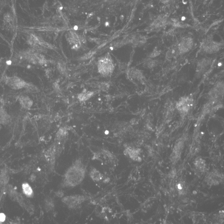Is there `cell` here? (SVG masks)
Here are the masks:
<instances>
[{
	"mask_svg": "<svg viewBox=\"0 0 224 224\" xmlns=\"http://www.w3.org/2000/svg\"><path fill=\"white\" fill-rule=\"evenodd\" d=\"M86 169L80 160H76L68 169L64 175L63 184L68 187H74L81 183L85 177Z\"/></svg>",
	"mask_w": 224,
	"mask_h": 224,
	"instance_id": "obj_1",
	"label": "cell"
},
{
	"mask_svg": "<svg viewBox=\"0 0 224 224\" xmlns=\"http://www.w3.org/2000/svg\"><path fill=\"white\" fill-rule=\"evenodd\" d=\"M19 102L22 108L25 109H30L33 105V102L31 98L25 95H22L19 98Z\"/></svg>",
	"mask_w": 224,
	"mask_h": 224,
	"instance_id": "obj_13",
	"label": "cell"
},
{
	"mask_svg": "<svg viewBox=\"0 0 224 224\" xmlns=\"http://www.w3.org/2000/svg\"><path fill=\"white\" fill-rule=\"evenodd\" d=\"M67 134L68 132L64 128H61L59 130H58V133H57L58 138H59V139H62V138L66 137Z\"/></svg>",
	"mask_w": 224,
	"mask_h": 224,
	"instance_id": "obj_24",
	"label": "cell"
},
{
	"mask_svg": "<svg viewBox=\"0 0 224 224\" xmlns=\"http://www.w3.org/2000/svg\"><path fill=\"white\" fill-rule=\"evenodd\" d=\"M166 20L163 17H159L154 21L153 25L156 28L162 27L165 24Z\"/></svg>",
	"mask_w": 224,
	"mask_h": 224,
	"instance_id": "obj_23",
	"label": "cell"
},
{
	"mask_svg": "<svg viewBox=\"0 0 224 224\" xmlns=\"http://www.w3.org/2000/svg\"><path fill=\"white\" fill-rule=\"evenodd\" d=\"M203 50L209 54H213L219 51L222 47V45L218 42L214 41L213 40L208 39L204 40L202 44Z\"/></svg>",
	"mask_w": 224,
	"mask_h": 224,
	"instance_id": "obj_7",
	"label": "cell"
},
{
	"mask_svg": "<svg viewBox=\"0 0 224 224\" xmlns=\"http://www.w3.org/2000/svg\"><path fill=\"white\" fill-rule=\"evenodd\" d=\"M67 41L74 50H77L81 47V42L79 37L74 32H70L67 36Z\"/></svg>",
	"mask_w": 224,
	"mask_h": 224,
	"instance_id": "obj_10",
	"label": "cell"
},
{
	"mask_svg": "<svg viewBox=\"0 0 224 224\" xmlns=\"http://www.w3.org/2000/svg\"><path fill=\"white\" fill-rule=\"evenodd\" d=\"M90 176L94 181L99 182L103 178V175L97 169L94 168L91 170Z\"/></svg>",
	"mask_w": 224,
	"mask_h": 224,
	"instance_id": "obj_15",
	"label": "cell"
},
{
	"mask_svg": "<svg viewBox=\"0 0 224 224\" xmlns=\"http://www.w3.org/2000/svg\"><path fill=\"white\" fill-rule=\"evenodd\" d=\"M129 78L134 80H141L143 79V74L139 70L135 68H130L127 71Z\"/></svg>",
	"mask_w": 224,
	"mask_h": 224,
	"instance_id": "obj_12",
	"label": "cell"
},
{
	"mask_svg": "<svg viewBox=\"0 0 224 224\" xmlns=\"http://www.w3.org/2000/svg\"><path fill=\"white\" fill-rule=\"evenodd\" d=\"M193 99L190 97H182L177 103L176 108L181 114H186L192 108Z\"/></svg>",
	"mask_w": 224,
	"mask_h": 224,
	"instance_id": "obj_6",
	"label": "cell"
},
{
	"mask_svg": "<svg viewBox=\"0 0 224 224\" xmlns=\"http://www.w3.org/2000/svg\"><path fill=\"white\" fill-rule=\"evenodd\" d=\"M4 101L2 97H0V108H4Z\"/></svg>",
	"mask_w": 224,
	"mask_h": 224,
	"instance_id": "obj_28",
	"label": "cell"
},
{
	"mask_svg": "<svg viewBox=\"0 0 224 224\" xmlns=\"http://www.w3.org/2000/svg\"><path fill=\"white\" fill-rule=\"evenodd\" d=\"M22 188L23 192L26 196H28V197H32L33 194V190L28 183H23L22 184Z\"/></svg>",
	"mask_w": 224,
	"mask_h": 224,
	"instance_id": "obj_21",
	"label": "cell"
},
{
	"mask_svg": "<svg viewBox=\"0 0 224 224\" xmlns=\"http://www.w3.org/2000/svg\"><path fill=\"white\" fill-rule=\"evenodd\" d=\"M224 92V85L222 82H218L209 92L210 101L213 103L219 100Z\"/></svg>",
	"mask_w": 224,
	"mask_h": 224,
	"instance_id": "obj_8",
	"label": "cell"
},
{
	"mask_svg": "<svg viewBox=\"0 0 224 224\" xmlns=\"http://www.w3.org/2000/svg\"><path fill=\"white\" fill-rule=\"evenodd\" d=\"M97 66L98 72L104 77L110 76L114 70V61L109 54L99 59Z\"/></svg>",
	"mask_w": 224,
	"mask_h": 224,
	"instance_id": "obj_2",
	"label": "cell"
},
{
	"mask_svg": "<svg viewBox=\"0 0 224 224\" xmlns=\"http://www.w3.org/2000/svg\"><path fill=\"white\" fill-rule=\"evenodd\" d=\"M94 95V92L84 90L78 95V100L82 102L87 101Z\"/></svg>",
	"mask_w": 224,
	"mask_h": 224,
	"instance_id": "obj_17",
	"label": "cell"
},
{
	"mask_svg": "<svg viewBox=\"0 0 224 224\" xmlns=\"http://www.w3.org/2000/svg\"><path fill=\"white\" fill-rule=\"evenodd\" d=\"M179 51L178 46H176L174 47H173L169 50L166 53V57L167 58L171 59L173 58H176L180 54Z\"/></svg>",
	"mask_w": 224,
	"mask_h": 224,
	"instance_id": "obj_16",
	"label": "cell"
},
{
	"mask_svg": "<svg viewBox=\"0 0 224 224\" xmlns=\"http://www.w3.org/2000/svg\"><path fill=\"white\" fill-rule=\"evenodd\" d=\"M54 207V201L51 198H47L45 200V208L47 212L51 211Z\"/></svg>",
	"mask_w": 224,
	"mask_h": 224,
	"instance_id": "obj_22",
	"label": "cell"
},
{
	"mask_svg": "<svg viewBox=\"0 0 224 224\" xmlns=\"http://www.w3.org/2000/svg\"><path fill=\"white\" fill-rule=\"evenodd\" d=\"M10 121V116L4 108H0V124H8Z\"/></svg>",
	"mask_w": 224,
	"mask_h": 224,
	"instance_id": "obj_14",
	"label": "cell"
},
{
	"mask_svg": "<svg viewBox=\"0 0 224 224\" xmlns=\"http://www.w3.org/2000/svg\"><path fill=\"white\" fill-rule=\"evenodd\" d=\"M6 219V216L4 214H0V222H4Z\"/></svg>",
	"mask_w": 224,
	"mask_h": 224,
	"instance_id": "obj_27",
	"label": "cell"
},
{
	"mask_svg": "<svg viewBox=\"0 0 224 224\" xmlns=\"http://www.w3.org/2000/svg\"><path fill=\"white\" fill-rule=\"evenodd\" d=\"M158 61L154 60L151 58L147 59L144 62V66L146 68L151 69L155 67L158 65Z\"/></svg>",
	"mask_w": 224,
	"mask_h": 224,
	"instance_id": "obj_20",
	"label": "cell"
},
{
	"mask_svg": "<svg viewBox=\"0 0 224 224\" xmlns=\"http://www.w3.org/2000/svg\"><path fill=\"white\" fill-rule=\"evenodd\" d=\"M211 63V61L209 59L204 58L200 59L197 63L196 67V73L197 74L200 75L204 73L210 65Z\"/></svg>",
	"mask_w": 224,
	"mask_h": 224,
	"instance_id": "obj_11",
	"label": "cell"
},
{
	"mask_svg": "<svg viewBox=\"0 0 224 224\" xmlns=\"http://www.w3.org/2000/svg\"><path fill=\"white\" fill-rule=\"evenodd\" d=\"M6 85L14 90H19L30 87L29 83L17 76H6L4 78Z\"/></svg>",
	"mask_w": 224,
	"mask_h": 224,
	"instance_id": "obj_4",
	"label": "cell"
},
{
	"mask_svg": "<svg viewBox=\"0 0 224 224\" xmlns=\"http://www.w3.org/2000/svg\"><path fill=\"white\" fill-rule=\"evenodd\" d=\"M86 199L83 195H70L63 198L62 201L69 208L74 209L78 208Z\"/></svg>",
	"mask_w": 224,
	"mask_h": 224,
	"instance_id": "obj_5",
	"label": "cell"
},
{
	"mask_svg": "<svg viewBox=\"0 0 224 224\" xmlns=\"http://www.w3.org/2000/svg\"><path fill=\"white\" fill-rule=\"evenodd\" d=\"M9 176L7 173L4 170L0 172V187L6 185L9 181Z\"/></svg>",
	"mask_w": 224,
	"mask_h": 224,
	"instance_id": "obj_18",
	"label": "cell"
},
{
	"mask_svg": "<svg viewBox=\"0 0 224 224\" xmlns=\"http://www.w3.org/2000/svg\"><path fill=\"white\" fill-rule=\"evenodd\" d=\"M193 44V40L190 37L183 38L178 45L180 54H184L187 53L192 49Z\"/></svg>",
	"mask_w": 224,
	"mask_h": 224,
	"instance_id": "obj_9",
	"label": "cell"
},
{
	"mask_svg": "<svg viewBox=\"0 0 224 224\" xmlns=\"http://www.w3.org/2000/svg\"><path fill=\"white\" fill-rule=\"evenodd\" d=\"M160 51L158 50H153V52L150 54V58H155L157 56H159L160 54Z\"/></svg>",
	"mask_w": 224,
	"mask_h": 224,
	"instance_id": "obj_25",
	"label": "cell"
},
{
	"mask_svg": "<svg viewBox=\"0 0 224 224\" xmlns=\"http://www.w3.org/2000/svg\"><path fill=\"white\" fill-rule=\"evenodd\" d=\"M57 196L60 198H62L64 196V193L62 190H58V192L56 193Z\"/></svg>",
	"mask_w": 224,
	"mask_h": 224,
	"instance_id": "obj_26",
	"label": "cell"
},
{
	"mask_svg": "<svg viewBox=\"0 0 224 224\" xmlns=\"http://www.w3.org/2000/svg\"><path fill=\"white\" fill-rule=\"evenodd\" d=\"M21 59L34 65H43L47 63V59L39 51L34 49L28 50L19 54Z\"/></svg>",
	"mask_w": 224,
	"mask_h": 224,
	"instance_id": "obj_3",
	"label": "cell"
},
{
	"mask_svg": "<svg viewBox=\"0 0 224 224\" xmlns=\"http://www.w3.org/2000/svg\"><path fill=\"white\" fill-rule=\"evenodd\" d=\"M147 41V39L144 36H134L132 42L137 46H142L144 45Z\"/></svg>",
	"mask_w": 224,
	"mask_h": 224,
	"instance_id": "obj_19",
	"label": "cell"
}]
</instances>
